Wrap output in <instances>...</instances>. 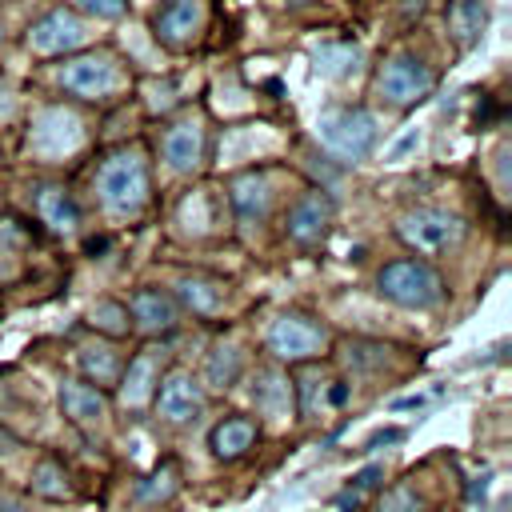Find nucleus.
Here are the masks:
<instances>
[{"label":"nucleus","mask_w":512,"mask_h":512,"mask_svg":"<svg viewBox=\"0 0 512 512\" xmlns=\"http://www.w3.org/2000/svg\"><path fill=\"white\" fill-rule=\"evenodd\" d=\"M96 196L112 216H136L148 200V164L140 148H120L96 168Z\"/></svg>","instance_id":"nucleus-1"},{"label":"nucleus","mask_w":512,"mask_h":512,"mask_svg":"<svg viewBox=\"0 0 512 512\" xmlns=\"http://www.w3.org/2000/svg\"><path fill=\"white\" fill-rule=\"evenodd\" d=\"M316 140L324 144L328 156L356 164L376 148L380 128H376V116L364 108H332L316 120Z\"/></svg>","instance_id":"nucleus-2"},{"label":"nucleus","mask_w":512,"mask_h":512,"mask_svg":"<svg viewBox=\"0 0 512 512\" xmlns=\"http://www.w3.org/2000/svg\"><path fill=\"white\" fill-rule=\"evenodd\" d=\"M376 288H380L384 300H392L400 308H416V312L436 308L444 300V280L428 264H420V260H392V264H384L380 276H376Z\"/></svg>","instance_id":"nucleus-3"},{"label":"nucleus","mask_w":512,"mask_h":512,"mask_svg":"<svg viewBox=\"0 0 512 512\" xmlns=\"http://www.w3.org/2000/svg\"><path fill=\"white\" fill-rule=\"evenodd\" d=\"M396 232L416 256H444L464 240V220L444 208H412L396 220Z\"/></svg>","instance_id":"nucleus-4"},{"label":"nucleus","mask_w":512,"mask_h":512,"mask_svg":"<svg viewBox=\"0 0 512 512\" xmlns=\"http://www.w3.org/2000/svg\"><path fill=\"white\" fill-rule=\"evenodd\" d=\"M432 84H436L432 68H428L420 56H412V52L388 56V60L380 64V72H376V96H380L384 104H392V108L420 104V100L432 92Z\"/></svg>","instance_id":"nucleus-5"},{"label":"nucleus","mask_w":512,"mask_h":512,"mask_svg":"<svg viewBox=\"0 0 512 512\" xmlns=\"http://www.w3.org/2000/svg\"><path fill=\"white\" fill-rule=\"evenodd\" d=\"M264 344H268V352H272L276 360L296 364V360H312V356H320V352L328 348V328L316 324L312 316L284 312V316H276V320L268 324Z\"/></svg>","instance_id":"nucleus-6"},{"label":"nucleus","mask_w":512,"mask_h":512,"mask_svg":"<svg viewBox=\"0 0 512 512\" xmlns=\"http://www.w3.org/2000/svg\"><path fill=\"white\" fill-rule=\"evenodd\" d=\"M84 144V132H80V120L76 112L68 108H40L36 120H32V132H28V148L48 156V160H60L68 152H76Z\"/></svg>","instance_id":"nucleus-7"},{"label":"nucleus","mask_w":512,"mask_h":512,"mask_svg":"<svg viewBox=\"0 0 512 512\" xmlns=\"http://www.w3.org/2000/svg\"><path fill=\"white\" fill-rule=\"evenodd\" d=\"M60 84H64V92H72L80 100H104L116 92L120 76H116V64L108 52H88L60 68Z\"/></svg>","instance_id":"nucleus-8"},{"label":"nucleus","mask_w":512,"mask_h":512,"mask_svg":"<svg viewBox=\"0 0 512 512\" xmlns=\"http://www.w3.org/2000/svg\"><path fill=\"white\" fill-rule=\"evenodd\" d=\"M200 408H204V392H200V380L192 372L176 368V372H168L160 380V388H156V412L168 424H188V420L200 416Z\"/></svg>","instance_id":"nucleus-9"},{"label":"nucleus","mask_w":512,"mask_h":512,"mask_svg":"<svg viewBox=\"0 0 512 512\" xmlns=\"http://www.w3.org/2000/svg\"><path fill=\"white\" fill-rule=\"evenodd\" d=\"M28 44H32L36 52H44V56H52V52H72V48L84 44V24H80V16H76L72 8H52V12H44V16L28 28Z\"/></svg>","instance_id":"nucleus-10"},{"label":"nucleus","mask_w":512,"mask_h":512,"mask_svg":"<svg viewBox=\"0 0 512 512\" xmlns=\"http://www.w3.org/2000/svg\"><path fill=\"white\" fill-rule=\"evenodd\" d=\"M328 224H332V200L320 188L304 192L288 212V236L296 244H320L328 236Z\"/></svg>","instance_id":"nucleus-11"},{"label":"nucleus","mask_w":512,"mask_h":512,"mask_svg":"<svg viewBox=\"0 0 512 512\" xmlns=\"http://www.w3.org/2000/svg\"><path fill=\"white\" fill-rule=\"evenodd\" d=\"M204 16H208L204 4L180 0V4H164V8H156L152 28H156V36H160L164 44H172V48H188V44L200 36Z\"/></svg>","instance_id":"nucleus-12"},{"label":"nucleus","mask_w":512,"mask_h":512,"mask_svg":"<svg viewBox=\"0 0 512 512\" xmlns=\"http://www.w3.org/2000/svg\"><path fill=\"white\" fill-rule=\"evenodd\" d=\"M160 148H164V160H168L172 172H192L200 164V156H204V124L196 116L176 120L164 132V144Z\"/></svg>","instance_id":"nucleus-13"},{"label":"nucleus","mask_w":512,"mask_h":512,"mask_svg":"<svg viewBox=\"0 0 512 512\" xmlns=\"http://www.w3.org/2000/svg\"><path fill=\"white\" fill-rule=\"evenodd\" d=\"M252 404L272 424H288L292 420V384H288V376L276 372V368L256 372V380H252Z\"/></svg>","instance_id":"nucleus-14"},{"label":"nucleus","mask_w":512,"mask_h":512,"mask_svg":"<svg viewBox=\"0 0 512 512\" xmlns=\"http://www.w3.org/2000/svg\"><path fill=\"white\" fill-rule=\"evenodd\" d=\"M128 312H132L136 328H144V332H152V336H156V332H172V328L180 324L176 300H172L168 292H160V288H140V292L132 296Z\"/></svg>","instance_id":"nucleus-15"},{"label":"nucleus","mask_w":512,"mask_h":512,"mask_svg":"<svg viewBox=\"0 0 512 512\" xmlns=\"http://www.w3.org/2000/svg\"><path fill=\"white\" fill-rule=\"evenodd\" d=\"M160 352L156 348H144L132 364H128V372H124V380H120V404L124 408H144L148 400H152V388H156V376H160Z\"/></svg>","instance_id":"nucleus-16"},{"label":"nucleus","mask_w":512,"mask_h":512,"mask_svg":"<svg viewBox=\"0 0 512 512\" xmlns=\"http://www.w3.org/2000/svg\"><path fill=\"white\" fill-rule=\"evenodd\" d=\"M60 408H64V416L72 420V424H80V428H92V424H104V392H96L92 384H84V380H64L60 384Z\"/></svg>","instance_id":"nucleus-17"},{"label":"nucleus","mask_w":512,"mask_h":512,"mask_svg":"<svg viewBox=\"0 0 512 512\" xmlns=\"http://www.w3.org/2000/svg\"><path fill=\"white\" fill-rule=\"evenodd\" d=\"M228 200H232V212H236L244 224H256V220H264V216H268L272 192H268V180H264L260 172H244V176H236V180H232Z\"/></svg>","instance_id":"nucleus-18"},{"label":"nucleus","mask_w":512,"mask_h":512,"mask_svg":"<svg viewBox=\"0 0 512 512\" xmlns=\"http://www.w3.org/2000/svg\"><path fill=\"white\" fill-rule=\"evenodd\" d=\"M176 300L192 312V316H216L224 308V280L216 276H204V272H192L176 284Z\"/></svg>","instance_id":"nucleus-19"},{"label":"nucleus","mask_w":512,"mask_h":512,"mask_svg":"<svg viewBox=\"0 0 512 512\" xmlns=\"http://www.w3.org/2000/svg\"><path fill=\"white\" fill-rule=\"evenodd\" d=\"M36 208L52 232H76V224H80V208L68 196V188H60V184H44L36 192Z\"/></svg>","instance_id":"nucleus-20"},{"label":"nucleus","mask_w":512,"mask_h":512,"mask_svg":"<svg viewBox=\"0 0 512 512\" xmlns=\"http://www.w3.org/2000/svg\"><path fill=\"white\" fill-rule=\"evenodd\" d=\"M252 440H256V424H252L248 416H228V420H220V424L212 428V452H216L220 460L244 456V452L252 448Z\"/></svg>","instance_id":"nucleus-21"},{"label":"nucleus","mask_w":512,"mask_h":512,"mask_svg":"<svg viewBox=\"0 0 512 512\" xmlns=\"http://www.w3.org/2000/svg\"><path fill=\"white\" fill-rule=\"evenodd\" d=\"M80 372L88 376L84 384H92V388L100 392V388L116 384L120 360H116V352H112L108 344H84V348H80Z\"/></svg>","instance_id":"nucleus-22"},{"label":"nucleus","mask_w":512,"mask_h":512,"mask_svg":"<svg viewBox=\"0 0 512 512\" xmlns=\"http://www.w3.org/2000/svg\"><path fill=\"white\" fill-rule=\"evenodd\" d=\"M488 20V8L484 4H452L448 8V24H452V36L460 48H472L480 40V28Z\"/></svg>","instance_id":"nucleus-23"},{"label":"nucleus","mask_w":512,"mask_h":512,"mask_svg":"<svg viewBox=\"0 0 512 512\" xmlns=\"http://www.w3.org/2000/svg\"><path fill=\"white\" fill-rule=\"evenodd\" d=\"M236 372H240V352H236V344H232V340H228V344H216V348L208 352L204 380H208L212 388H228V384L236 380Z\"/></svg>","instance_id":"nucleus-24"},{"label":"nucleus","mask_w":512,"mask_h":512,"mask_svg":"<svg viewBox=\"0 0 512 512\" xmlns=\"http://www.w3.org/2000/svg\"><path fill=\"white\" fill-rule=\"evenodd\" d=\"M356 48L352 44H320L316 48V72H324V76H344V72H352L356 68Z\"/></svg>","instance_id":"nucleus-25"},{"label":"nucleus","mask_w":512,"mask_h":512,"mask_svg":"<svg viewBox=\"0 0 512 512\" xmlns=\"http://www.w3.org/2000/svg\"><path fill=\"white\" fill-rule=\"evenodd\" d=\"M32 492H40V496H48V500H64V496H68V476H64V468L52 464V460H40V464L32 468Z\"/></svg>","instance_id":"nucleus-26"},{"label":"nucleus","mask_w":512,"mask_h":512,"mask_svg":"<svg viewBox=\"0 0 512 512\" xmlns=\"http://www.w3.org/2000/svg\"><path fill=\"white\" fill-rule=\"evenodd\" d=\"M92 328L108 332V336H124L128 332V308L116 300H96L92 308Z\"/></svg>","instance_id":"nucleus-27"},{"label":"nucleus","mask_w":512,"mask_h":512,"mask_svg":"<svg viewBox=\"0 0 512 512\" xmlns=\"http://www.w3.org/2000/svg\"><path fill=\"white\" fill-rule=\"evenodd\" d=\"M380 512H424V500L416 496V488L408 484H396L380 496Z\"/></svg>","instance_id":"nucleus-28"},{"label":"nucleus","mask_w":512,"mask_h":512,"mask_svg":"<svg viewBox=\"0 0 512 512\" xmlns=\"http://www.w3.org/2000/svg\"><path fill=\"white\" fill-rule=\"evenodd\" d=\"M172 488H176V464H164V472H156L152 484L140 488V500H164L172 496Z\"/></svg>","instance_id":"nucleus-29"},{"label":"nucleus","mask_w":512,"mask_h":512,"mask_svg":"<svg viewBox=\"0 0 512 512\" xmlns=\"http://www.w3.org/2000/svg\"><path fill=\"white\" fill-rule=\"evenodd\" d=\"M76 12H84V16H96V20H120V16L128 12V4H104V0H80V4H76Z\"/></svg>","instance_id":"nucleus-30"},{"label":"nucleus","mask_w":512,"mask_h":512,"mask_svg":"<svg viewBox=\"0 0 512 512\" xmlns=\"http://www.w3.org/2000/svg\"><path fill=\"white\" fill-rule=\"evenodd\" d=\"M416 144H420V128H408V132H404V136H400V140H396V144L388 148V164L404 160V156H408V152H412Z\"/></svg>","instance_id":"nucleus-31"},{"label":"nucleus","mask_w":512,"mask_h":512,"mask_svg":"<svg viewBox=\"0 0 512 512\" xmlns=\"http://www.w3.org/2000/svg\"><path fill=\"white\" fill-rule=\"evenodd\" d=\"M380 476H384V468H380V464H372V468L356 472V476H352V496H356V492H364V488H372Z\"/></svg>","instance_id":"nucleus-32"},{"label":"nucleus","mask_w":512,"mask_h":512,"mask_svg":"<svg viewBox=\"0 0 512 512\" xmlns=\"http://www.w3.org/2000/svg\"><path fill=\"white\" fill-rule=\"evenodd\" d=\"M400 436H404V432H400V428H384V432H376V436H372V440H368V448H380V444H396V440H400Z\"/></svg>","instance_id":"nucleus-33"},{"label":"nucleus","mask_w":512,"mask_h":512,"mask_svg":"<svg viewBox=\"0 0 512 512\" xmlns=\"http://www.w3.org/2000/svg\"><path fill=\"white\" fill-rule=\"evenodd\" d=\"M0 512H28V508H24V500H16V496L0 492Z\"/></svg>","instance_id":"nucleus-34"},{"label":"nucleus","mask_w":512,"mask_h":512,"mask_svg":"<svg viewBox=\"0 0 512 512\" xmlns=\"http://www.w3.org/2000/svg\"><path fill=\"white\" fill-rule=\"evenodd\" d=\"M424 404V396H408V400H396L392 408H420Z\"/></svg>","instance_id":"nucleus-35"},{"label":"nucleus","mask_w":512,"mask_h":512,"mask_svg":"<svg viewBox=\"0 0 512 512\" xmlns=\"http://www.w3.org/2000/svg\"><path fill=\"white\" fill-rule=\"evenodd\" d=\"M12 448H16V440H12V436L0 428V452H12Z\"/></svg>","instance_id":"nucleus-36"}]
</instances>
